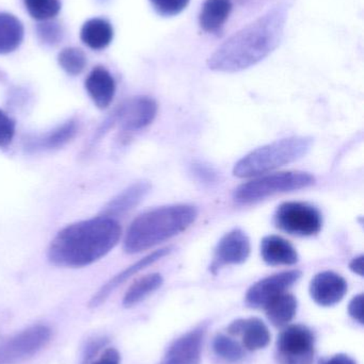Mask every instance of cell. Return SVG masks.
<instances>
[{
    "mask_svg": "<svg viewBox=\"0 0 364 364\" xmlns=\"http://www.w3.org/2000/svg\"><path fill=\"white\" fill-rule=\"evenodd\" d=\"M288 10L279 4L227 40L209 59L216 72L235 73L256 65L269 57L284 36Z\"/></svg>",
    "mask_w": 364,
    "mask_h": 364,
    "instance_id": "6da1fadb",
    "label": "cell"
},
{
    "mask_svg": "<svg viewBox=\"0 0 364 364\" xmlns=\"http://www.w3.org/2000/svg\"><path fill=\"white\" fill-rule=\"evenodd\" d=\"M115 218L100 215L68 225L53 237L47 250L51 264L78 269L106 256L121 237Z\"/></svg>",
    "mask_w": 364,
    "mask_h": 364,
    "instance_id": "7a4b0ae2",
    "label": "cell"
},
{
    "mask_svg": "<svg viewBox=\"0 0 364 364\" xmlns=\"http://www.w3.org/2000/svg\"><path fill=\"white\" fill-rule=\"evenodd\" d=\"M198 211L188 205H167L150 210L135 218L124 239V250L138 254L185 231Z\"/></svg>",
    "mask_w": 364,
    "mask_h": 364,
    "instance_id": "3957f363",
    "label": "cell"
},
{
    "mask_svg": "<svg viewBox=\"0 0 364 364\" xmlns=\"http://www.w3.org/2000/svg\"><path fill=\"white\" fill-rule=\"evenodd\" d=\"M312 139L293 136L282 139L251 151L234 166L235 176L239 178L258 176L275 168L297 161L311 149Z\"/></svg>",
    "mask_w": 364,
    "mask_h": 364,
    "instance_id": "277c9868",
    "label": "cell"
},
{
    "mask_svg": "<svg viewBox=\"0 0 364 364\" xmlns=\"http://www.w3.org/2000/svg\"><path fill=\"white\" fill-rule=\"evenodd\" d=\"M314 183L316 178L309 173H278L241 184L234 191L233 199L237 203L247 205L262 200L273 195L309 188Z\"/></svg>",
    "mask_w": 364,
    "mask_h": 364,
    "instance_id": "5b68a950",
    "label": "cell"
},
{
    "mask_svg": "<svg viewBox=\"0 0 364 364\" xmlns=\"http://www.w3.org/2000/svg\"><path fill=\"white\" fill-rule=\"evenodd\" d=\"M278 228L290 235L309 237L320 232L323 226L321 212L309 203L291 201L278 208L275 214Z\"/></svg>",
    "mask_w": 364,
    "mask_h": 364,
    "instance_id": "8992f818",
    "label": "cell"
},
{
    "mask_svg": "<svg viewBox=\"0 0 364 364\" xmlns=\"http://www.w3.org/2000/svg\"><path fill=\"white\" fill-rule=\"evenodd\" d=\"M51 329L33 325L0 344V364H16L38 354L49 343Z\"/></svg>",
    "mask_w": 364,
    "mask_h": 364,
    "instance_id": "52a82bcc",
    "label": "cell"
},
{
    "mask_svg": "<svg viewBox=\"0 0 364 364\" xmlns=\"http://www.w3.org/2000/svg\"><path fill=\"white\" fill-rule=\"evenodd\" d=\"M280 364H312L314 360V336L303 325L286 327L278 338Z\"/></svg>",
    "mask_w": 364,
    "mask_h": 364,
    "instance_id": "ba28073f",
    "label": "cell"
},
{
    "mask_svg": "<svg viewBox=\"0 0 364 364\" xmlns=\"http://www.w3.org/2000/svg\"><path fill=\"white\" fill-rule=\"evenodd\" d=\"M157 104L147 96H138L126 100L111 117L113 124L118 123L126 132H135L149 126L155 119Z\"/></svg>",
    "mask_w": 364,
    "mask_h": 364,
    "instance_id": "9c48e42d",
    "label": "cell"
},
{
    "mask_svg": "<svg viewBox=\"0 0 364 364\" xmlns=\"http://www.w3.org/2000/svg\"><path fill=\"white\" fill-rule=\"evenodd\" d=\"M301 277V273L299 271L284 272L269 276L249 289L246 295V304L254 309L265 308L271 299L286 293Z\"/></svg>",
    "mask_w": 364,
    "mask_h": 364,
    "instance_id": "30bf717a",
    "label": "cell"
},
{
    "mask_svg": "<svg viewBox=\"0 0 364 364\" xmlns=\"http://www.w3.org/2000/svg\"><path fill=\"white\" fill-rule=\"evenodd\" d=\"M249 237L241 229H235L222 237L214 255L212 272L216 273L227 265L241 264L250 255Z\"/></svg>",
    "mask_w": 364,
    "mask_h": 364,
    "instance_id": "8fae6325",
    "label": "cell"
},
{
    "mask_svg": "<svg viewBox=\"0 0 364 364\" xmlns=\"http://www.w3.org/2000/svg\"><path fill=\"white\" fill-rule=\"evenodd\" d=\"M204 327H198L175 340L160 364H201Z\"/></svg>",
    "mask_w": 364,
    "mask_h": 364,
    "instance_id": "7c38bea8",
    "label": "cell"
},
{
    "mask_svg": "<svg viewBox=\"0 0 364 364\" xmlns=\"http://www.w3.org/2000/svg\"><path fill=\"white\" fill-rule=\"evenodd\" d=\"M348 292V284L333 272L318 274L310 284V295L318 305L331 307L342 301Z\"/></svg>",
    "mask_w": 364,
    "mask_h": 364,
    "instance_id": "4fadbf2b",
    "label": "cell"
},
{
    "mask_svg": "<svg viewBox=\"0 0 364 364\" xmlns=\"http://www.w3.org/2000/svg\"><path fill=\"white\" fill-rule=\"evenodd\" d=\"M172 247H166L162 248V250H155V252H152V254L147 255L145 258L141 259V260L137 261L134 264L128 267V269L122 271L121 273L115 275V277L111 278L106 284L102 287V288L98 290V292L92 297L91 301H90L89 306L91 308L98 307L100 304L104 303L107 299H108L109 295L115 290V289L119 288L122 284L126 282V280L130 279L132 276H134L135 274L139 273V272L145 269V267H150V265L155 263L156 261L160 260V259L166 257L167 255L170 254L172 252Z\"/></svg>",
    "mask_w": 364,
    "mask_h": 364,
    "instance_id": "5bb4252c",
    "label": "cell"
},
{
    "mask_svg": "<svg viewBox=\"0 0 364 364\" xmlns=\"http://www.w3.org/2000/svg\"><path fill=\"white\" fill-rule=\"evenodd\" d=\"M85 90L98 108L106 109L110 106L115 94V82L110 73L96 66L85 79Z\"/></svg>",
    "mask_w": 364,
    "mask_h": 364,
    "instance_id": "9a60e30c",
    "label": "cell"
},
{
    "mask_svg": "<svg viewBox=\"0 0 364 364\" xmlns=\"http://www.w3.org/2000/svg\"><path fill=\"white\" fill-rule=\"evenodd\" d=\"M228 331L230 335L243 336L244 346L251 352L266 348L271 341L269 328L260 318L235 321L229 326Z\"/></svg>",
    "mask_w": 364,
    "mask_h": 364,
    "instance_id": "2e32d148",
    "label": "cell"
},
{
    "mask_svg": "<svg viewBox=\"0 0 364 364\" xmlns=\"http://www.w3.org/2000/svg\"><path fill=\"white\" fill-rule=\"evenodd\" d=\"M151 190V184L147 181H139L122 191L113 197L102 211V215L117 218L132 211L143 200Z\"/></svg>",
    "mask_w": 364,
    "mask_h": 364,
    "instance_id": "e0dca14e",
    "label": "cell"
},
{
    "mask_svg": "<svg viewBox=\"0 0 364 364\" xmlns=\"http://www.w3.org/2000/svg\"><path fill=\"white\" fill-rule=\"evenodd\" d=\"M261 255L267 264L293 265L298 261V254L290 242L278 235H269L262 240Z\"/></svg>",
    "mask_w": 364,
    "mask_h": 364,
    "instance_id": "ac0fdd59",
    "label": "cell"
},
{
    "mask_svg": "<svg viewBox=\"0 0 364 364\" xmlns=\"http://www.w3.org/2000/svg\"><path fill=\"white\" fill-rule=\"evenodd\" d=\"M80 38L89 48L102 50L113 42V26L104 18L89 19L81 28Z\"/></svg>",
    "mask_w": 364,
    "mask_h": 364,
    "instance_id": "d6986e66",
    "label": "cell"
},
{
    "mask_svg": "<svg viewBox=\"0 0 364 364\" xmlns=\"http://www.w3.org/2000/svg\"><path fill=\"white\" fill-rule=\"evenodd\" d=\"M231 10V0H205L199 16L201 28L207 32L217 31L229 18Z\"/></svg>",
    "mask_w": 364,
    "mask_h": 364,
    "instance_id": "ffe728a7",
    "label": "cell"
},
{
    "mask_svg": "<svg viewBox=\"0 0 364 364\" xmlns=\"http://www.w3.org/2000/svg\"><path fill=\"white\" fill-rule=\"evenodd\" d=\"M24 26L19 18L9 13H0V55H8L21 46Z\"/></svg>",
    "mask_w": 364,
    "mask_h": 364,
    "instance_id": "44dd1931",
    "label": "cell"
},
{
    "mask_svg": "<svg viewBox=\"0 0 364 364\" xmlns=\"http://www.w3.org/2000/svg\"><path fill=\"white\" fill-rule=\"evenodd\" d=\"M269 322L276 327L286 326L294 318L297 311V301L292 294L282 293L271 299L264 308Z\"/></svg>",
    "mask_w": 364,
    "mask_h": 364,
    "instance_id": "7402d4cb",
    "label": "cell"
},
{
    "mask_svg": "<svg viewBox=\"0 0 364 364\" xmlns=\"http://www.w3.org/2000/svg\"><path fill=\"white\" fill-rule=\"evenodd\" d=\"M78 125L75 121H68L62 124L59 127L44 134L41 138L36 139L32 142L31 149H45V151H51V149H58L68 144L74 136H76Z\"/></svg>",
    "mask_w": 364,
    "mask_h": 364,
    "instance_id": "603a6c76",
    "label": "cell"
},
{
    "mask_svg": "<svg viewBox=\"0 0 364 364\" xmlns=\"http://www.w3.org/2000/svg\"><path fill=\"white\" fill-rule=\"evenodd\" d=\"M164 279L160 274H150L135 282L124 295L123 306L126 308L132 307L141 303L152 293L162 287Z\"/></svg>",
    "mask_w": 364,
    "mask_h": 364,
    "instance_id": "cb8c5ba5",
    "label": "cell"
},
{
    "mask_svg": "<svg viewBox=\"0 0 364 364\" xmlns=\"http://www.w3.org/2000/svg\"><path fill=\"white\" fill-rule=\"evenodd\" d=\"M58 63L66 74L77 76L85 70L87 57L81 49L68 47L60 51L58 55Z\"/></svg>",
    "mask_w": 364,
    "mask_h": 364,
    "instance_id": "d4e9b609",
    "label": "cell"
},
{
    "mask_svg": "<svg viewBox=\"0 0 364 364\" xmlns=\"http://www.w3.org/2000/svg\"><path fill=\"white\" fill-rule=\"evenodd\" d=\"M24 4L30 16L36 21H49L61 10L59 0H24Z\"/></svg>",
    "mask_w": 364,
    "mask_h": 364,
    "instance_id": "484cf974",
    "label": "cell"
},
{
    "mask_svg": "<svg viewBox=\"0 0 364 364\" xmlns=\"http://www.w3.org/2000/svg\"><path fill=\"white\" fill-rule=\"evenodd\" d=\"M213 348L218 357L229 363H239L244 358L243 348L227 336L218 335L214 340Z\"/></svg>",
    "mask_w": 364,
    "mask_h": 364,
    "instance_id": "4316f807",
    "label": "cell"
},
{
    "mask_svg": "<svg viewBox=\"0 0 364 364\" xmlns=\"http://www.w3.org/2000/svg\"><path fill=\"white\" fill-rule=\"evenodd\" d=\"M190 0H150L154 10L162 16H175L185 10Z\"/></svg>",
    "mask_w": 364,
    "mask_h": 364,
    "instance_id": "83f0119b",
    "label": "cell"
},
{
    "mask_svg": "<svg viewBox=\"0 0 364 364\" xmlns=\"http://www.w3.org/2000/svg\"><path fill=\"white\" fill-rule=\"evenodd\" d=\"M15 134V123L4 111L0 110V149L12 143Z\"/></svg>",
    "mask_w": 364,
    "mask_h": 364,
    "instance_id": "f1b7e54d",
    "label": "cell"
},
{
    "mask_svg": "<svg viewBox=\"0 0 364 364\" xmlns=\"http://www.w3.org/2000/svg\"><path fill=\"white\" fill-rule=\"evenodd\" d=\"M38 34L41 41L46 44L53 45L60 40L61 30L56 26V23H43L38 27Z\"/></svg>",
    "mask_w": 364,
    "mask_h": 364,
    "instance_id": "f546056e",
    "label": "cell"
},
{
    "mask_svg": "<svg viewBox=\"0 0 364 364\" xmlns=\"http://www.w3.org/2000/svg\"><path fill=\"white\" fill-rule=\"evenodd\" d=\"M348 312L355 321L363 325V294L357 295L350 301Z\"/></svg>",
    "mask_w": 364,
    "mask_h": 364,
    "instance_id": "4dcf8cb0",
    "label": "cell"
},
{
    "mask_svg": "<svg viewBox=\"0 0 364 364\" xmlns=\"http://www.w3.org/2000/svg\"><path fill=\"white\" fill-rule=\"evenodd\" d=\"M120 361H121V357L119 352L115 348H108L105 350L100 359L92 364H120Z\"/></svg>",
    "mask_w": 364,
    "mask_h": 364,
    "instance_id": "1f68e13d",
    "label": "cell"
},
{
    "mask_svg": "<svg viewBox=\"0 0 364 364\" xmlns=\"http://www.w3.org/2000/svg\"><path fill=\"white\" fill-rule=\"evenodd\" d=\"M105 344H106L105 339H96L95 341L91 342V343L87 346V348H85V355H83V360H85V361L88 363L89 359L95 356L98 350H100Z\"/></svg>",
    "mask_w": 364,
    "mask_h": 364,
    "instance_id": "d6a6232c",
    "label": "cell"
},
{
    "mask_svg": "<svg viewBox=\"0 0 364 364\" xmlns=\"http://www.w3.org/2000/svg\"><path fill=\"white\" fill-rule=\"evenodd\" d=\"M194 173H196V175H198V176H200L201 178L204 179V181H215V174L212 173V171L209 170V168H204V166H196Z\"/></svg>",
    "mask_w": 364,
    "mask_h": 364,
    "instance_id": "836d02e7",
    "label": "cell"
},
{
    "mask_svg": "<svg viewBox=\"0 0 364 364\" xmlns=\"http://www.w3.org/2000/svg\"><path fill=\"white\" fill-rule=\"evenodd\" d=\"M325 364H356L354 359L348 357V355L340 354L333 357L331 360L327 361Z\"/></svg>",
    "mask_w": 364,
    "mask_h": 364,
    "instance_id": "e575fe53",
    "label": "cell"
},
{
    "mask_svg": "<svg viewBox=\"0 0 364 364\" xmlns=\"http://www.w3.org/2000/svg\"><path fill=\"white\" fill-rule=\"evenodd\" d=\"M363 256L355 258L350 264V269L359 276H363Z\"/></svg>",
    "mask_w": 364,
    "mask_h": 364,
    "instance_id": "d590c367",
    "label": "cell"
}]
</instances>
